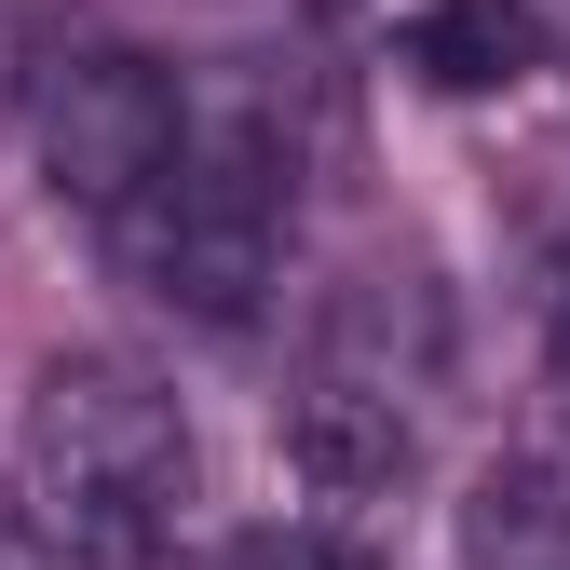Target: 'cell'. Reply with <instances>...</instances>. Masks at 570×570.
Returning a JSON list of instances; mask_svg holds the SVG:
<instances>
[{
    "mask_svg": "<svg viewBox=\"0 0 570 570\" xmlns=\"http://www.w3.org/2000/svg\"><path fill=\"white\" fill-rule=\"evenodd\" d=\"M14 503L68 570H150L177 557L204 503V449L190 407L136 367V353H55L14 421Z\"/></svg>",
    "mask_w": 570,
    "mask_h": 570,
    "instance_id": "obj_1",
    "label": "cell"
},
{
    "mask_svg": "<svg viewBox=\"0 0 570 570\" xmlns=\"http://www.w3.org/2000/svg\"><path fill=\"white\" fill-rule=\"evenodd\" d=\"M285 204H299V150H285L272 96H190V150H177V177L136 204L109 245L136 258V285H150L164 313H190V326H245V313L272 299Z\"/></svg>",
    "mask_w": 570,
    "mask_h": 570,
    "instance_id": "obj_2",
    "label": "cell"
},
{
    "mask_svg": "<svg viewBox=\"0 0 570 570\" xmlns=\"http://www.w3.org/2000/svg\"><path fill=\"white\" fill-rule=\"evenodd\" d=\"M435 367H449V326H435V285H421V272L340 285V313L313 326V367L285 381V462H299L326 503L407 489Z\"/></svg>",
    "mask_w": 570,
    "mask_h": 570,
    "instance_id": "obj_3",
    "label": "cell"
},
{
    "mask_svg": "<svg viewBox=\"0 0 570 570\" xmlns=\"http://www.w3.org/2000/svg\"><path fill=\"white\" fill-rule=\"evenodd\" d=\"M28 150H41V177L82 218L122 232L190 150V82L164 55H136V41H55L28 68Z\"/></svg>",
    "mask_w": 570,
    "mask_h": 570,
    "instance_id": "obj_4",
    "label": "cell"
},
{
    "mask_svg": "<svg viewBox=\"0 0 570 570\" xmlns=\"http://www.w3.org/2000/svg\"><path fill=\"white\" fill-rule=\"evenodd\" d=\"M394 68L421 96H517L543 68V14L530 0H421L394 28Z\"/></svg>",
    "mask_w": 570,
    "mask_h": 570,
    "instance_id": "obj_5",
    "label": "cell"
},
{
    "mask_svg": "<svg viewBox=\"0 0 570 570\" xmlns=\"http://www.w3.org/2000/svg\"><path fill=\"white\" fill-rule=\"evenodd\" d=\"M462 570H570V462H503L462 503Z\"/></svg>",
    "mask_w": 570,
    "mask_h": 570,
    "instance_id": "obj_6",
    "label": "cell"
},
{
    "mask_svg": "<svg viewBox=\"0 0 570 570\" xmlns=\"http://www.w3.org/2000/svg\"><path fill=\"white\" fill-rule=\"evenodd\" d=\"M232 570H381L367 543H340V530H245Z\"/></svg>",
    "mask_w": 570,
    "mask_h": 570,
    "instance_id": "obj_7",
    "label": "cell"
},
{
    "mask_svg": "<svg viewBox=\"0 0 570 570\" xmlns=\"http://www.w3.org/2000/svg\"><path fill=\"white\" fill-rule=\"evenodd\" d=\"M557 394H570V258H557Z\"/></svg>",
    "mask_w": 570,
    "mask_h": 570,
    "instance_id": "obj_8",
    "label": "cell"
}]
</instances>
